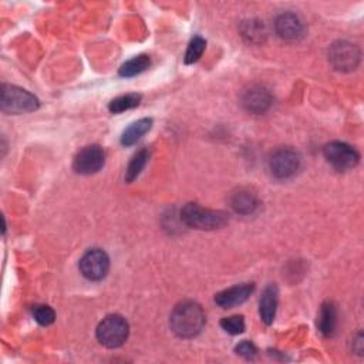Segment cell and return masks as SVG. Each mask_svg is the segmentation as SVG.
I'll return each instance as SVG.
<instances>
[{
	"mask_svg": "<svg viewBox=\"0 0 364 364\" xmlns=\"http://www.w3.org/2000/svg\"><path fill=\"white\" fill-rule=\"evenodd\" d=\"M204 309L191 301L181 302L171 313L170 324L173 332L182 339H191L203 332L205 326Z\"/></svg>",
	"mask_w": 364,
	"mask_h": 364,
	"instance_id": "1",
	"label": "cell"
},
{
	"mask_svg": "<svg viewBox=\"0 0 364 364\" xmlns=\"http://www.w3.org/2000/svg\"><path fill=\"white\" fill-rule=\"evenodd\" d=\"M181 219L187 226L201 230L219 229L228 222L225 212L203 208L198 204H187L181 211Z\"/></svg>",
	"mask_w": 364,
	"mask_h": 364,
	"instance_id": "2",
	"label": "cell"
},
{
	"mask_svg": "<svg viewBox=\"0 0 364 364\" xmlns=\"http://www.w3.org/2000/svg\"><path fill=\"white\" fill-rule=\"evenodd\" d=\"M0 106L6 114H26L39 109V100L38 97L20 87L3 84Z\"/></svg>",
	"mask_w": 364,
	"mask_h": 364,
	"instance_id": "3",
	"label": "cell"
},
{
	"mask_svg": "<svg viewBox=\"0 0 364 364\" xmlns=\"http://www.w3.org/2000/svg\"><path fill=\"white\" fill-rule=\"evenodd\" d=\"M129 327L127 320L120 315H110L97 327V339L109 349L122 346L128 338Z\"/></svg>",
	"mask_w": 364,
	"mask_h": 364,
	"instance_id": "4",
	"label": "cell"
},
{
	"mask_svg": "<svg viewBox=\"0 0 364 364\" xmlns=\"http://www.w3.org/2000/svg\"><path fill=\"white\" fill-rule=\"evenodd\" d=\"M326 161L339 171H347L354 168L360 161L358 152L349 144L333 141L323 148Z\"/></svg>",
	"mask_w": 364,
	"mask_h": 364,
	"instance_id": "5",
	"label": "cell"
},
{
	"mask_svg": "<svg viewBox=\"0 0 364 364\" xmlns=\"http://www.w3.org/2000/svg\"><path fill=\"white\" fill-rule=\"evenodd\" d=\"M329 61L339 72H353L360 63V50L349 42H338L329 49Z\"/></svg>",
	"mask_w": 364,
	"mask_h": 364,
	"instance_id": "6",
	"label": "cell"
},
{
	"mask_svg": "<svg viewBox=\"0 0 364 364\" xmlns=\"http://www.w3.org/2000/svg\"><path fill=\"white\" fill-rule=\"evenodd\" d=\"M301 167V155L292 148H280L269 159V170L278 180L292 178Z\"/></svg>",
	"mask_w": 364,
	"mask_h": 364,
	"instance_id": "7",
	"label": "cell"
},
{
	"mask_svg": "<svg viewBox=\"0 0 364 364\" xmlns=\"http://www.w3.org/2000/svg\"><path fill=\"white\" fill-rule=\"evenodd\" d=\"M80 272L88 280H102L110 269V258L103 249H90L79 263Z\"/></svg>",
	"mask_w": 364,
	"mask_h": 364,
	"instance_id": "8",
	"label": "cell"
},
{
	"mask_svg": "<svg viewBox=\"0 0 364 364\" xmlns=\"http://www.w3.org/2000/svg\"><path fill=\"white\" fill-rule=\"evenodd\" d=\"M104 151L98 145H87L77 152L73 161V168L77 174L91 175L100 171L104 165Z\"/></svg>",
	"mask_w": 364,
	"mask_h": 364,
	"instance_id": "9",
	"label": "cell"
},
{
	"mask_svg": "<svg viewBox=\"0 0 364 364\" xmlns=\"http://www.w3.org/2000/svg\"><path fill=\"white\" fill-rule=\"evenodd\" d=\"M255 285L253 283H242L234 287L225 289L215 294V303L223 309L234 308L242 305L249 299V296L253 293Z\"/></svg>",
	"mask_w": 364,
	"mask_h": 364,
	"instance_id": "10",
	"label": "cell"
},
{
	"mask_svg": "<svg viewBox=\"0 0 364 364\" xmlns=\"http://www.w3.org/2000/svg\"><path fill=\"white\" fill-rule=\"evenodd\" d=\"M242 104L252 114H263L272 106V94L260 86L251 87L242 97Z\"/></svg>",
	"mask_w": 364,
	"mask_h": 364,
	"instance_id": "11",
	"label": "cell"
},
{
	"mask_svg": "<svg viewBox=\"0 0 364 364\" xmlns=\"http://www.w3.org/2000/svg\"><path fill=\"white\" fill-rule=\"evenodd\" d=\"M276 33L285 40H296L303 35V23L294 13H283L276 19Z\"/></svg>",
	"mask_w": 364,
	"mask_h": 364,
	"instance_id": "12",
	"label": "cell"
},
{
	"mask_svg": "<svg viewBox=\"0 0 364 364\" xmlns=\"http://www.w3.org/2000/svg\"><path fill=\"white\" fill-rule=\"evenodd\" d=\"M278 287L276 285H269L263 290L259 302V315L264 324H272L276 317L278 310Z\"/></svg>",
	"mask_w": 364,
	"mask_h": 364,
	"instance_id": "13",
	"label": "cell"
},
{
	"mask_svg": "<svg viewBox=\"0 0 364 364\" xmlns=\"http://www.w3.org/2000/svg\"><path fill=\"white\" fill-rule=\"evenodd\" d=\"M230 207L241 215H251L259 207L258 196L255 192L246 188H241L230 196Z\"/></svg>",
	"mask_w": 364,
	"mask_h": 364,
	"instance_id": "14",
	"label": "cell"
},
{
	"mask_svg": "<svg viewBox=\"0 0 364 364\" xmlns=\"http://www.w3.org/2000/svg\"><path fill=\"white\" fill-rule=\"evenodd\" d=\"M336 326H338V308L333 302H326L322 305L319 316H317V327L319 332L330 338L333 336L336 332Z\"/></svg>",
	"mask_w": 364,
	"mask_h": 364,
	"instance_id": "15",
	"label": "cell"
},
{
	"mask_svg": "<svg viewBox=\"0 0 364 364\" xmlns=\"http://www.w3.org/2000/svg\"><path fill=\"white\" fill-rule=\"evenodd\" d=\"M152 127V120L151 118H141L136 122H132L121 136V144L125 147L129 145H134L136 143H139L147 132L151 129Z\"/></svg>",
	"mask_w": 364,
	"mask_h": 364,
	"instance_id": "16",
	"label": "cell"
},
{
	"mask_svg": "<svg viewBox=\"0 0 364 364\" xmlns=\"http://www.w3.org/2000/svg\"><path fill=\"white\" fill-rule=\"evenodd\" d=\"M151 64V60L147 54H140L134 58H131L128 61H125L121 69H120V76L122 77H134L141 74L143 72H145Z\"/></svg>",
	"mask_w": 364,
	"mask_h": 364,
	"instance_id": "17",
	"label": "cell"
},
{
	"mask_svg": "<svg viewBox=\"0 0 364 364\" xmlns=\"http://www.w3.org/2000/svg\"><path fill=\"white\" fill-rule=\"evenodd\" d=\"M150 158V152L147 148L140 150L134 157L131 158L127 171H125V181L127 182H132L139 178V175L141 174V171L144 170V167L147 165V161Z\"/></svg>",
	"mask_w": 364,
	"mask_h": 364,
	"instance_id": "18",
	"label": "cell"
},
{
	"mask_svg": "<svg viewBox=\"0 0 364 364\" xmlns=\"http://www.w3.org/2000/svg\"><path fill=\"white\" fill-rule=\"evenodd\" d=\"M141 102V95L136 94V93H131V94H125V95H120L110 103L109 110L114 114L131 110V109H136Z\"/></svg>",
	"mask_w": 364,
	"mask_h": 364,
	"instance_id": "19",
	"label": "cell"
},
{
	"mask_svg": "<svg viewBox=\"0 0 364 364\" xmlns=\"http://www.w3.org/2000/svg\"><path fill=\"white\" fill-rule=\"evenodd\" d=\"M205 47H207V42L200 38V36H196L191 40L188 49H187V53H185V57H184V61L185 64H192L195 61H198L201 58V56L204 54L205 52Z\"/></svg>",
	"mask_w": 364,
	"mask_h": 364,
	"instance_id": "20",
	"label": "cell"
},
{
	"mask_svg": "<svg viewBox=\"0 0 364 364\" xmlns=\"http://www.w3.org/2000/svg\"><path fill=\"white\" fill-rule=\"evenodd\" d=\"M221 327L225 330L226 333L237 336L244 333L245 330V320L242 316H230L221 320Z\"/></svg>",
	"mask_w": 364,
	"mask_h": 364,
	"instance_id": "21",
	"label": "cell"
},
{
	"mask_svg": "<svg viewBox=\"0 0 364 364\" xmlns=\"http://www.w3.org/2000/svg\"><path fill=\"white\" fill-rule=\"evenodd\" d=\"M33 316H35V320L42 326H50L56 320L54 310L46 305L36 306L33 309Z\"/></svg>",
	"mask_w": 364,
	"mask_h": 364,
	"instance_id": "22",
	"label": "cell"
},
{
	"mask_svg": "<svg viewBox=\"0 0 364 364\" xmlns=\"http://www.w3.org/2000/svg\"><path fill=\"white\" fill-rule=\"evenodd\" d=\"M244 36L249 39V42H262L263 36H264V31H263V26L259 22H249L245 24L244 29Z\"/></svg>",
	"mask_w": 364,
	"mask_h": 364,
	"instance_id": "23",
	"label": "cell"
},
{
	"mask_svg": "<svg viewBox=\"0 0 364 364\" xmlns=\"http://www.w3.org/2000/svg\"><path fill=\"white\" fill-rule=\"evenodd\" d=\"M235 351H237V354H239V356H242V357H245V358H248V360L255 358L256 354H258L256 346H255L252 342H248V340L241 342V343L235 347Z\"/></svg>",
	"mask_w": 364,
	"mask_h": 364,
	"instance_id": "24",
	"label": "cell"
}]
</instances>
